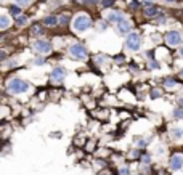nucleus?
I'll use <instances>...</instances> for the list:
<instances>
[{"mask_svg":"<svg viewBox=\"0 0 183 175\" xmlns=\"http://www.w3.org/2000/svg\"><path fill=\"white\" fill-rule=\"evenodd\" d=\"M183 167V156L182 154H174L170 158V169L172 170H180Z\"/></svg>","mask_w":183,"mask_h":175,"instance_id":"8","label":"nucleus"},{"mask_svg":"<svg viewBox=\"0 0 183 175\" xmlns=\"http://www.w3.org/2000/svg\"><path fill=\"white\" fill-rule=\"evenodd\" d=\"M64 77H66V69L61 68V66L55 68V69L52 71V74H50V79H52L53 82H63Z\"/></svg>","mask_w":183,"mask_h":175,"instance_id":"7","label":"nucleus"},{"mask_svg":"<svg viewBox=\"0 0 183 175\" xmlns=\"http://www.w3.org/2000/svg\"><path fill=\"white\" fill-rule=\"evenodd\" d=\"M180 56L183 58V48H180Z\"/></svg>","mask_w":183,"mask_h":175,"instance_id":"34","label":"nucleus"},{"mask_svg":"<svg viewBox=\"0 0 183 175\" xmlns=\"http://www.w3.org/2000/svg\"><path fill=\"white\" fill-rule=\"evenodd\" d=\"M145 15H146L148 18H154L159 15V8L156 7V5H151L149 2H146V8H145Z\"/></svg>","mask_w":183,"mask_h":175,"instance_id":"11","label":"nucleus"},{"mask_svg":"<svg viewBox=\"0 0 183 175\" xmlns=\"http://www.w3.org/2000/svg\"><path fill=\"white\" fill-rule=\"evenodd\" d=\"M121 175H129V167H121Z\"/></svg>","mask_w":183,"mask_h":175,"instance_id":"26","label":"nucleus"},{"mask_svg":"<svg viewBox=\"0 0 183 175\" xmlns=\"http://www.w3.org/2000/svg\"><path fill=\"white\" fill-rule=\"evenodd\" d=\"M3 58H5V53H3V52H0V61H2Z\"/></svg>","mask_w":183,"mask_h":175,"instance_id":"32","label":"nucleus"},{"mask_svg":"<svg viewBox=\"0 0 183 175\" xmlns=\"http://www.w3.org/2000/svg\"><path fill=\"white\" fill-rule=\"evenodd\" d=\"M7 89H8V92L13 95H21V93H26L29 90V84L26 80H23V79H11V80L8 82Z\"/></svg>","mask_w":183,"mask_h":175,"instance_id":"1","label":"nucleus"},{"mask_svg":"<svg viewBox=\"0 0 183 175\" xmlns=\"http://www.w3.org/2000/svg\"><path fill=\"white\" fill-rule=\"evenodd\" d=\"M178 105L183 106V98H178Z\"/></svg>","mask_w":183,"mask_h":175,"instance_id":"33","label":"nucleus"},{"mask_svg":"<svg viewBox=\"0 0 183 175\" xmlns=\"http://www.w3.org/2000/svg\"><path fill=\"white\" fill-rule=\"evenodd\" d=\"M72 27H74V31H77V32H85L87 29L92 27V19H90V16H87V15H79V16L74 18Z\"/></svg>","mask_w":183,"mask_h":175,"instance_id":"2","label":"nucleus"},{"mask_svg":"<svg viewBox=\"0 0 183 175\" xmlns=\"http://www.w3.org/2000/svg\"><path fill=\"white\" fill-rule=\"evenodd\" d=\"M44 63H45L44 58H37V60H34V64H37V66H42Z\"/></svg>","mask_w":183,"mask_h":175,"instance_id":"24","label":"nucleus"},{"mask_svg":"<svg viewBox=\"0 0 183 175\" xmlns=\"http://www.w3.org/2000/svg\"><path fill=\"white\" fill-rule=\"evenodd\" d=\"M138 175H141V174H138Z\"/></svg>","mask_w":183,"mask_h":175,"instance_id":"38","label":"nucleus"},{"mask_svg":"<svg viewBox=\"0 0 183 175\" xmlns=\"http://www.w3.org/2000/svg\"><path fill=\"white\" fill-rule=\"evenodd\" d=\"M114 3V0H103V7H111Z\"/></svg>","mask_w":183,"mask_h":175,"instance_id":"25","label":"nucleus"},{"mask_svg":"<svg viewBox=\"0 0 183 175\" xmlns=\"http://www.w3.org/2000/svg\"><path fill=\"white\" fill-rule=\"evenodd\" d=\"M164 39L170 47H177V45H180L183 42V34L178 32V31H169Z\"/></svg>","mask_w":183,"mask_h":175,"instance_id":"5","label":"nucleus"},{"mask_svg":"<svg viewBox=\"0 0 183 175\" xmlns=\"http://www.w3.org/2000/svg\"><path fill=\"white\" fill-rule=\"evenodd\" d=\"M135 143H137V146H140V148H143V146H146V145H148V141L145 138H137V140H135Z\"/></svg>","mask_w":183,"mask_h":175,"instance_id":"20","label":"nucleus"},{"mask_svg":"<svg viewBox=\"0 0 183 175\" xmlns=\"http://www.w3.org/2000/svg\"><path fill=\"white\" fill-rule=\"evenodd\" d=\"M159 95H161V92H158V90H154V92L151 93V97H153V98H158Z\"/></svg>","mask_w":183,"mask_h":175,"instance_id":"29","label":"nucleus"},{"mask_svg":"<svg viewBox=\"0 0 183 175\" xmlns=\"http://www.w3.org/2000/svg\"><path fill=\"white\" fill-rule=\"evenodd\" d=\"M69 53H71V56L76 58V60H85L87 55H88V50L82 44H74L69 47Z\"/></svg>","mask_w":183,"mask_h":175,"instance_id":"4","label":"nucleus"},{"mask_svg":"<svg viewBox=\"0 0 183 175\" xmlns=\"http://www.w3.org/2000/svg\"><path fill=\"white\" fill-rule=\"evenodd\" d=\"M116 29H117V32L122 34V36H125V34H130V29H132V24L129 21H121L119 24H116Z\"/></svg>","mask_w":183,"mask_h":175,"instance_id":"10","label":"nucleus"},{"mask_svg":"<svg viewBox=\"0 0 183 175\" xmlns=\"http://www.w3.org/2000/svg\"><path fill=\"white\" fill-rule=\"evenodd\" d=\"M44 32V29L40 27V26H32V29H31V34H32V36H40V34Z\"/></svg>","mask_w":183,"mask_h":175,"instance_id":"15","label":"nucleus"},{"mask_svg":"<svg viewBox=\"0 0 183 175\" xmlns=\"http://www.w3.org/2000/svg\"><path fill=\"white\" fill-rule=\"evenodd\" d=\"M10 13H11L13 16H19L21 15V7H18V5H11V7H10Z\"/></svg>","mask_w":183,"mask_h":175,"instance_id":"14","label":"nucleus"},{"mask_svg":"<svg viewBox=\"0 0 183 175\" xmlns=\"http://www.w3.org/2000/svg\"><path fill=\"white\" fill-rule=\"evenodd\" d=\"M180 76H182V77H183V69H182V71H180Z\"/></svg>","mask_w":183,"mask_h":175,"instance_id":"35","label":"nucleus"},{"mask_svg":"<svg viewBox=\"0 0 183 175\" xmlns=\"http://www.w3.org/2000/svg\"><path fill=\"white\" fill-rule=\"evenodd\" d=\"M164 84H166V87H175V80H174V79H167Z\"/></svg>","mask_w":183,"mask_h":175,"instance_id":"22","label":"nucleus"},{"mask_svg":"<svg viewBox=\"0 0 183 175\" xmlns=\"http://www.w3.org/2000/svg\"><path fill=\"white\" fill-rule=\"evenodd\" d=\"M172 135H174L175 138H180V137H183V129H174V130H172Z\"/></svg>","mask_w":183,"mask_h":175,"instance_id":"19","label":"nucleus"},{"mask_svg":"<svg viewBox=\"0 0 183 175\" xmlns=\"http://www.w3.org/2000/svg\"><path fill=\"white\" fill-rule=\"evenodd\" d=\"M167 2H174V0H167Z\"/></svg>","mask_w":183,"mask_h":175,"instance_id":"36","label":"nucleus"},{"mask_svg":"<svg viewBox=\"0 0 183 175\" xmlns=\"http://www.w3.org/2000/svg\"><path fill=\"white\" fill-rule=\"evenodd\" d=\"M140 45H141V37H140V34H137V32L127 34V37H125V47L127 48L132 50V52H137V50L140 48Z\"/></svg>","mask_w":183,"mask_h":175,"instance_id":"3","label":"nucleus"},{"mask_svg":"<svg viewBox=\"0 0 183 175\" xmlns=\"http://www.w3.org/2000/svg\"><path fill=\"white\" fill-rule=\"evenodd\" d=\"M68 23H69V16L63 15V16L60 18V24H61V26H68Z\"/></svg>","mask_w":183,"mask_h":175,"instance_id":"21","label":"nucleus"},{"mask_svg":"<svg viewBox=\"0 0 183 175\" xmlns=\"http://www.w3.org/2000/svg\"><path fill=\"white\" fill-rule=\"evenodd\" d=\"M10 26V18L5 15H0V31H3Z\"/></svg>","mask_w":183,"mask_h":175,"instance_id":"13","label":"nucleus"},{"mask_svg":"<svg viewBox=\"0 0 183 175\" xmlns=\"http://www.w3.org/2000/svg\"><path fill=\"white\" fill-rule=\"evenodd\" d=\"M26 23H27V16H24V15H23V16L19 15V16L16 18V24L18 26H24Z\"/></svg>","mask_w":183,"mask_h":175,"instance_id":"16","label":"nucleus"},{"mask_svg":"<svg viewBox=\"0 0 183 175\" xmlns=\"http://www.w3.org/2000/svg\"><path fill=\"white\" fill-rule=\"evenodd\" d=\"M174 117L175 119H183V108H177L174 111Z\"/></svg>","mask_w":183,"mask_h":175,"instance_id":"17","label":"nucleus"},{"mask_svg":"<svg viewBox=\"0 0 183 175\" xmlns=\"http://www.w3.org/2000/svg\"><path fill=\"white\" fill-rule=\"evenodd\" d=\"M143 161H145V162H149V156L145 154V156H143Z\"/></svg>","mask_w":183,"mask_h":175,"instance_id":"31","label":"nucleus"},{"mask_svg":"<svg viewBox=\"0 0 183 175\" xmlns=\"http://www.w3.org/2000/svg\"><path fill=\"white\" fill-rule=\"evenodd\" d=\"M44 23H45L47 26H50V27H53V26H56L58 23H60V19H58L56 16H53V15H50V16H47V18L44 19Z\"/></svg>","mask_w":183,"mask_h":175,"instance_id":"12","label":"nucleus"},{"mask_svg":"<svg viewBox=\"0 0 183 175\" xmlns=\"http://www.w3.org/2000/svg\"><path fill=\"white\" fill-rule=\"evenodd\" d=\"M0 2H3V0H0Z\"/></svg>","mask_w":183,"mask_h":175,"instance_id":"37","label":"nucleus"},{"mask_svg":"<svg viewBox=\"0 0 183 175\" xmlns=\"http://www.w3.org/2000/svg\"><path fill=\"white\" fill-rule=\"evenodd\" d=\"M32 48L36 53H39V55H48L50 52H52V44H50L48 40H36L32 45Z\"/></svg>","mask_w":183,"mask_h":175,"instance_id":"6","label":"nucleus"},{"mask_svg":"<svg viewBox=\"0 0 183 175\" xmlns=\"http://www.w3.org/2000/svg\"><path fill=\"white\" fill-rule=\"evenodd\" d=\"M106 27H108V26H106V23H105V21H101V23H98V31H105Z\"/></svg>","mask_w":183,"mask_h":175,"instance_id":"23","label":"nucleus"},{"mask_svg":"<svg viewBox=\"0 0 183 175\" xmlns=\"http://www.w3.org/2000/svg\"><path fill=\"white\" fill-rule=\"evenodd\" d=\"M82 2L87 5H93V3H97V2H100V0H82Z\"/></svg>","mask_w":183,"mask_h":175,"instance_id":"27","label":"nucleus"},{"mask_svg":"<svg viewBox=\"0 0 183 175\" xmlns=\"http://www.w3.org/2000/svg\"><path fill=\"white\" fill-rule=\"evenodd\" d=\"M124 19H125V16H124L122 11H111L109 15H108V21L113 23V24H119V23Z\"/></svg>","mask_w":183,"mask_h":175,"instance_id":"9","label":"nucleus"},{"mask_svg":"<svg viewBox=\"0 0 183 175\" xmlns=\"http://www.w3.org/2000/svg\"><path fill=\"white\" fill-rule=\"evenodd\" d=\"M15 2H16L18 7H21V8H23V7H27V5H31V2H32V0H15Z\"/></svg>","mask_w":183,"mask_h":175,"instance_id":"18","label":"nucleus"},{"mask_svg":"<svg viewBox=\"0 0 183 175\" xmlns=\"http://www.w3.org/2000/svg\"><path fill=\"white\" fill-rule=\"evenodd\" d=\"M138 2H132V3H130V8H137V7H138Z\"/></svg>","mask_w":183,"mask_h":175,"instance_id":"30","label":"nucleus"},{"mask_svg":"<svg viewBox=\"0 0 183 175\" xmlns=\"http://www.w3.org/2000/svg\"><path fill=\"white\" fill-rule=\"evenodd\" d=\"M149 68H153V69H156V68H159L158 61H149Z\"/></svg>","mask_w":183,"mask_h":175,"instance_id":"28","label":"nucleus"}]
</instances>
